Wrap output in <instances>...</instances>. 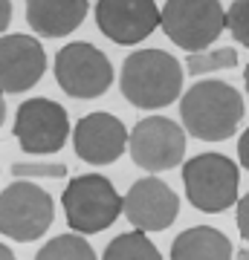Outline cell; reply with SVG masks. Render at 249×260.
Here are the masks:
<instances>
[{
	"instance_id": "6da1fadb",
	"label": "cell",
	"mask_w": 249,
	"mask_h": 260,
	"mask_svg": "<svg viewBox=\"0 0 249 260\" xmlns=\"http://www.w3.org/2000/svg\"><path fill=\"white\" fill-rule=\"evenodd\" d=\"M243 95L226 81H197L180 95V121L200 142H226L243 121Z\"/></svg>"
},
{
	"instance_id": "7a4b0ae2",
	"label": "cell",
	"mask_w": 249,
	"mask_h": 260,
	"mask_svg": "<svg viewBox=\"0 0 249 260\" xmlns=\"http://www.w3.org/2000/svg\"><path fill=\"white\" fill-rule=\"evenodd\" d=\"M183 64L165 49H136L122 61L119 90L139 110H159L183 95Z\"/></svg>"
},
{
	"instance_id": "3957f363",
	"label": "cell",
	"mask_w": 249,
	"mask_h": 260,
	"mask_svg": "<svg viewBox=\"0 0 249 260\" xmlns=\"http://www.w3.org/2000/svg\"><path fill=\"white\" fill-rule=\"evenodd\" d=\"M183 188L191 208L223 214L240 200V168L223 153H200L183 165Z\"/></svg>"
},
{
	"instance_id": "277c9868",
	"label": "cell",
	"mask_w": 249,
	"mask_h": 260,
	"mask_svg": "<svg viewBox=\"0 0 249 260\" xmlns=\"http://www.w3.org/2000/svg\"><path fill=\"white\" fill-rule=\"evenodd\" d=\"M67 225L75 234H99L110 229L122 214V194L102 174H81L67 182L61 194Z\"/></svg>"
},
{
	"instance_id": "5b68a950",
	"label": "cell",
	"mask_w": 249,
	"mask_h": 260,
	"mask_svg": "<svg viewBox=\"0 0 249 260\" xmlns=\"http://www.w3.org/2000/svg\"><path fill=\"white\" fill-rule=\"evenodd\" d=\"M56 220L52 194L38 182L15 179L0 191V234L15 243H32L49 232Z\"/></svg>"
},
{
	"instance_id": "8992f818",
	"label": "cell",
	"mask_w": 249,
	"mask_h": 260,
	"mask_svg": "<svg viewBox=\"0 0 249 260\" xmlns=\"http://www.w3.org/2000/svg\"><path fill=\"white\" fill-rule=\"evenodd\" d=\"M159 29L185 52H203L226 29V12L220 0H165Z\"/></svg>"
},
{
	"instance_id": "52a82bcc",
	"label": "cell",
	"mask_w": 249,
	"mask_h": 260,
	"mask_svg": "<svg viewBox=\"0 0 249 260\" xmlns=\"http://www.w3.org/2000/svg\"><path fill=\"white\" fill-rule=\"evenodd\" d=\"M58 87L70 99H99L110 90L113 84V64L96 44L73 41L56 52L52 61Z\"/></svg>"
},
{
	"instance_id": "ba28073f",
	"label": "cell",
	"mask_w": 249,
	"mask_h": 260,
	"mask_svg": "<svg viewBox=\"0 0 249 260\" xmlns=\"http://www.w3.org/2000/svg\"><path fill=\"white\" fill-rule=\"evenodd\" d=\"M15 139L29 156H49L70 139V116L52 99H26L15 113Z\"/></svg>"
},
{
	"instance_id": "9c48e42d",
	"label": "cell",
	"mask_w": 249,
	"mask_h": 260,
	"mask_svg": "<svg viewBox=\"0 0 249 260\" xmlns=\"http://www.w3.org/2000/svg\"><path fill=\"white\" fill-rule=\"evenodd\" d=\"M128 148L133 165L148 174H162L183 162L185 130L168 116H145L128 133Z\"/></svg>"
},
{
	"instance_id": "30bf717a",
	"label": "cell",
	"mask_w": 249,
	"mask_h": 260,
	"mask_svg": "<svg viewBox=\"0 0 249 260\" xmlns=\"http://www.w3.org/2000/svg\"><path fill=\"white\" fill-rule=\"evenodd\" d=\"M122 214L136 232H165L180 214V197L159 177H142L122 197Z\"/></svg>"
},
{
	"instance_id": "8fae6325",
	"label": "cell",
	"mask_w": 249,
	"mask_h": 260,
	"mask_svg": "<svg viewBox=\"0 0 249 260\" xmlns=\"http://www.w3.org/2000/svg\"><path fill=\"white\" fill-rule=\"evenodd\" d=\"M96 26L119 47L142 44L159 26L157 0H96Z\"/></svg>"
},
{
	"instance_id": "7c38bea8",
	"label": "cell",
	"mask_w": 249,
	"mask_h": 260,
	"mask_svg": "<svg viewBox=\"0 0 249 260\" xmlns=\"http://www.w3.org/2000/svg\"><path fill=\"white\" fill-rule=\"evenodd\" d=\"M73 150L87 165H113L128 150V127L113 113H87L73 127Z\"/></svg>"
},
{
	"instance_id": "4fadbf2b",
	"label": "cell",
	"mask_w": 249,
	"mask_h": 260,
	"mask_svg": "<svg viewBox=\"0 0 249 260\" xmlns=\"http://www.w3.org/2000/svg\"><path fill=\"white\" fill-rule=\"evenodd\" d=\"M46 73V49L32 35L0 38V93H26Z\"/></svg>"
},
{
	"instance_id": "5bb4252c",
	"label": "cell",
	"mask_w": 249,
	"mask_h": 260,
	"mask_svg": "<svg viewBox=\"0 0 249 260\" xmlns=\"http://www.w3.org/2000/svg\"><path fill=\"white\" fill-rule=\"evenodd\" d=\"M26 23L38 38H67L84 23L90 0H23Z\"/></svg>"
},
{
	"instance_id": "9a60e30c",
	"label": "cell",
	"mask_w": 249,
	"mask_h": 260,
	"mask_svg": "<svg viewBox=\"0 0 249 260\" xmlns=\"http://www.w3.org/2000/svg\"><path fill=\"white\" fill-rule=\"evenodd\" d=\"M171 260H235L232 240L212 225H191L174 237Z\"/></svg>"
},
{
	"instance_id": "2e32d148",
	"label": "cell",
	"mask_w": 249,
	"mask_h": 260,
	"mask_svg": "<svg viewBox=\"0 0 249 260\" xmlns=\"http://www.w3.org/2000/svg\"><path fill=\"white\" fill-rule=\"evenodd\" d=\"M102 260H162L159 249L148 240L145 232H125L119 237H113L104 249Z\"/></svg>"
},
{
	"instance_id": "e0dca14e",
	"label": "cell",
	"mask_w": 249,
	"mask_h": 260,
	"mask_svg": "<svg viewBox=\"0 0 249 260\" xmlns=\"http://www.w3.org/2000/svg\"><path fill=\"white\" fill-rule=\"evenodd\" d=\"M35 260H96V251L84 234H58L52 240L41 246L35 254Z\"/></svg>"
},
{
	"instance_id": "ac0fdd59",
	"label": "cell",
	"mask_w": 249,
	"mask_h": 260,
	"mask_svg": "<svg viewBox=\"0 0 249 260\" xmlns=\"http://www.w3.org/2000/svg\"><path fill=\"white\" fill-rule=\"evenodd\" d=\"M238 67V49L235 47H217V49H203V52H188L183 73L191 78H200L206 73H217V70H235Z\"/></svg>"
},
{
	"instance_id": "d6986e66",
	"label": "cell",
	"mask_w": 249,
	"mask_h": 260,
	"mask_svg": "<svg viewBox=\"0 0 249 260\" xmlns=\"http://www.w3.org/2000/svg\"><path fill=\"white\" fill-rule=\"evenodd\" d=\"M12 177L18 179H61L67 177V165L64 162H46V159H29V162H15L12 165Z\"/></svg>"
},
{
	"instance_id": "ffe728a7",
	"label": "cell",
	"mask_w": 249,
	"mask_h": 260,
	"mask_svg": "<svg viewBox=\"0 0 249 260\" xmlns=\"http://www.w3.org/2000/svg\"><path fill=\"white\" fill-rule=\"evenodd\" d=\"M226 29L240 47L249 49V0H232L226 9Z\"/></svg>"
},
{
	"instance_id": "44dd1931",
	"label": "cell",
	"mask_w": 249,
	"mask_h": 260,
	"mask_svg": "<svg viewBox=\"0 0 249 260\" xmlns=\"http://www.w3.org/2000/svg\"><path fill=\"white\" fill-rule=\"evenodd\" d=\"M235 205H238V211H235V225H238L240 237L249 243V191H246V197H240Z\"/></svg>"
},
{
	"instance_id": "7402d4cb",
	"label": "cell",
	"mask_w": 249,
	"mask_h": 260,
	"mask_svg": "<svg viewBox=\"0 0 249 260\" xmlns=\"http://www.w3.org/2000/svg\"><path fill=\"white\" fill-rule=\"evenodd\" d=\"M238 159H240V168H246V174H249V127L240 133V139H238Z\"/></svg>"
},
{
	"instance_id": "603a6c76",
	"label": "cell",
	"mask_w": 249,
	"mask_h": 260,
	"mask_svg": "<svg viewBox=\"0 0 249 260\" xmlns=\"http://www.w3.org/2000/svg\"><path fill=\"white\" fill-rule=\"evenodd\" d=\"M12 23V0H0V35L9 29Z\"/></svg>"
},
{
	"instance_id": "cb8c5ba5",
	"label": "cell",
	"mask_w": 249,
	"mask_h": 260,
	"mask_svg": "<svg viewBox=\"0 0 249 260\" xmlns=\"http://www.w3.org/2000/svg\"><path fill=\"white\" fill-rule=\"evenodd\" d=\"M0 260H18V257H15V251H12L9 246H3V243H0Z\"/></svg>"
},
{
	"instance_id": "d4e9b609",
	"label": "cell",
	"mask_w": 249,
	"mask_h": 260,
	"mask_svg": "<svg viewBox=\"0 0 249 260\" xmlns=\"http://www.w3.org/2000/svg\"><path fill=\"white\" fill-rule=\"evenodd\" d=\"M3 121H6V95L0 93V127H3Z\"/></svg>"
},
{
	"instance_id": "484cf974",
	"label": "cell",
	"mask_w": 249,
	"mask_h": 260,
	"mask_svg": "<svg viewBox=\"0 0 249 260\" xmlns=\"http://www.w3.org/2000/svg\"><path fill=\"white\" fill-rule=\"evenodd\" d=\"M235 260H249V249H240L238 254H235Z\"/></svg>"
},
{
	"instance_id": "4316f807",
	"label": "cell",
	"mask_w": 249,
	"mask_h": 260,
	"mask_svg": "<svg viewBox=\"0 0 249 260\" xmlns=\"http://www.w3.org/2000/svg\"><path fill=\"white\" fill-rule=\"evenodd\" d=\"M243 84H246V95H249V64H246V70H243Z\"/></svg>"
}]
</instances>
